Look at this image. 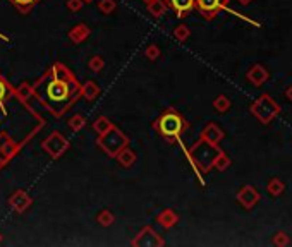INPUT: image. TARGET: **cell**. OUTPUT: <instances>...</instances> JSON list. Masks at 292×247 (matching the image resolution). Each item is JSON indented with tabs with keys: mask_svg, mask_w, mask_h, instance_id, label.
Listing matches in <instances>:
<instances>
[{
	"mask_svg": "<svg viewBox=\"0 0 292 247\" xmlns=\"http://www.w3.org/2000/svg\"><path fill=\"white\" fill-rule=\"evenodd\" d=\"M249 112L253 117H256L263 126H270V122L280 113L278 103L268 93H263L251 103Z\"/></svg>",
	"mask_w": 292,
	"mask_h": 247,
	"instance_id": "obj_1",
	"label": "cell"
},
{
	"mask_svg": "<svg viewBox=\"0 0 292 247\" xmlns=\"http://www.w3.org/2000/svg\"><path fill=\"white\" fill-rule=\"evenodd\" d=\"M157 129L160 131V134L163 137H169L170 139V137H177L186 129V122H184V118L179 113H176L174 110H169L157 122Z\"/></svg>",
	"mask_w": 292,
	"mask_h": 247,
	"instance_id": "obj_2",
	"label": "cell"
},
{
	"mask_svg": "<svg viewBox=\"0 0 292 247\" xmlns=\"http://www.w3.org/2000/svg\"><path fill=\"white\" fill-rule=\"evenodd\" d=\"M194 5L204 19H213L229 5V0H194Z\"/></svg>",
	"mask_w": 292,
	"mask_h": 247,
	"instance_id": "obj_3",
	"label": "cell"
},
{
	"mask_svg": "<svg viewBox=\"0 0 292 247\" xmlns=\"http://www.w3.org/2000/svg\"><path fill=\"white\" fill-rule=\"evenodd\" d=\"M260 198H261L260 192H258V189H254L253 185H244L236 196L237 202H239L244 209H253L254 206L260 202Z\"/></svg>",
	"mask_w": 292,
	"mask_h": 247,
	"instance_id": "obj_4",
	"label": "cell"
},
{
	"mask_svg": "<svg viewBox=\"0 0 292 247\" xmlns=\"http://www.w3.org/2000/svg\"><path fill=\"white\" fill-rule=\"evenodd\" d=\"M67 146H69V143H67V141L57 133H53L52 136L43 143V148H45L52 157H59V155H62V151L66 150Z\"/></svg>",
	"mask_w": 292,
	"mask_h": 247,
	"instance_id": "obj_5",
	"label": "cell"
},
{
	"mask_svg": "<svg viewBox=\"0 0 292 247\" xmlns=\"http://www.w3.org/2000/svg\"><path fill=\"white\" fill-rule=\"evenodd\" d=\"M268 76H270V72L267 70V67L261 66V64H256V66H253L247 70L246 77L253 86H263V83H267Z\"/></svg>",
	"mask_w": 292,
	"mask_h": 247,
	"instance_id": "obj_6",
	"label": "cell"
},
{
	"mask_svg": "<svg viewBox=\"0 0 292 247\" xmlns=\"http://www.w3.org/2000/svg\"><path fill=\"white\" fill-rule=\"evenodd\" d=\"M201 139H204L206 143L215 144V146H217V144L224 139V131L220 129L217 124L211 122V124H208V126L203 129V133H201Z\"/></svg>",
	"mask_w": 292,
	"mask_h": 247,
	"instance_id": "obj_7",
	"label": "cell"
},
{
	"mask_svg": "<svg viewBox=\"0 0 292 247\" xmlns=\"http://www.w3.org/2000/svg\"><path fill=\"white\" fill-rule=\"evenodd\" d=\"M46 93H48V96L52 98V100L55 101H62L67 98V94H69V88H67V84L64 83V81H53V83L48 84V88H46Z\"/></svg>",
	"mask_w": 292,
	"mask_h": 247,
	"instance_id": "obj_8",
	"label": "cell"
},
{
	"mask_svg": "<svg viewBox=\"0 0 292 247\" xmlns=\"http://www.w3.org/2000/svg\"><path fill=\"white\" fill-rule=\"evenodd\" d=\"M9 202H11V206L16 209V211L22 213L29 204H31V198H29L24 191H18V192H14V194H12V198L9 199Z\"/></svg>",
	"mask_w": 292,
	"mask_h": 247,
	"instance_id": "obj_9",
	"label": "cell"
},
{
	"mask_svg": "<svg viewBox=\"0 0 292 247\" xmlns=\"http://www.w3.org/2000/svg\"><path fill=\"white\" fill-rule=\"evenodd\" d=\"M169 5L177 12L179 18H186L187 12L193 11L194 0H169Z\"/></svg>",
	"mask_w": 292,
	"mask_h": 247,
	"instance_id": "obj_10",
	"label": "cell"
},
{
	"mask_svg": "<svg viewBox=\"0 0 292 247\" xmlns=\"http://www.w3.org/2000/svg\"><path fill=\"white\" fill-rule=\"evenodd\" d=\"M88 36H90V29H88V26H85V24H78L76 28H72L69 31V38L74 43H81L83 40H86Z\"/></svg>",
	"mask_w": 292,
	"mask_h": 247,
	"instance_id": "obj_11",
	"label": "cell"
},
{
	"mask_svg": "<svg viewBox=\"0 0 292 247\" xmlns=\"http://www.w3.org/2000/svg\"><path fill=\"white\" fill-rule=\"evenodd\" d=\"M267 191H268V194H270V196H273V198H278V196H280L282 192L285 191L284 180H280V179H277V177L270 179V182L267 184Z\"/></svg>",
	"mask_w": 292,
	"mask_h": 247,
	"instance_id": "obj_12",
	"label": "cell"
},
{
	"mask_svg": "<svg viewBox=\"0 0 292 247\" xmlns=\"http://www.w3.org/2000/svg\"><path fill=\"white\" fill-rule=\"evenodd\" d=\"M117 160H119V163L122 165V167H131V165L134 163V160H136V155H134V151L127 150V148L124 146L122 150L117 153Z\"/></svg>",
	"mask_w": 292,
	"mask_h": 247,
	"instance_id": "obj_13",
	"label": "cell"
},
{
	"mask_svg": "<svg viewBox=\"0 0 292 247\" xmlns=\"http://www.w3.org/2000/svg\"><path fill=\"white\" fill-rule=\"evenodd\" d=\"M165 11H167V5L163 0H150L148 2V12L153 18H160V16H163Z\"/></svg>",
	"mask_w": 292,
	"mask_h": 247,
	"instance_id": "obj_14",
	"label": "cell"
},
{
	"mask_svg": "<svg viewBox=\"0 0 292 247\" xmlns=\"http://www.w3.org/2000/svg\"><path fill=\"white\" fill-rule=\"evenodd\" d=\"M158 222H160V225H162V226L170 228V226H174L177 223V215L172 211V209H165V211L158 216Z\"/></svg>",
	"mask_w": 292,
	"mask_h": 247,
	"instance_id": "obj_15",
	"label": "cell"
},
{
	"mask_svg": "<svg viewBox=\"0 0 292 247\" xmlns=\"http://www.w3.org/2000/svg\"><path fill=\"white\" fill-rule=\"evenodd\" d=\"M230 107H232V103H230V100L225 96V94H220V96L215 98L213 108L218 112V113H225V112H229Z\"/></svg>",
	"mask_w": 292,
	"mask_h": 247,
	"instance_id": "obj_16",
	"label": "cell"
},
{
	"mask_svg": "<svg viewBox=\"0 0 292 247\" xmlns=\"http://www.w3.org/2000/svg\"><path fill=\"white\" fill-rule=\"evenodd\" d=\"M213 167L217 168V170H220V172L227 170V168L230 167V158L227 157L224 151H218L217 157H215V160H213Z\"/></svg>",
	"mask_w": 292,
	"mask_h": 247,
	"instance_id": "obj_17",
	"label": "cell"
},
{
	"mask_svg": "<svg viewBox=\"0 0 292 247\" xmlns=\"http://www.w3.org/2000/svg\"><path fill=\"white\" fill-rule=\"evenodd\" d=\"M83 94H85L86 100H95L96 96L100 94V88L96 83H93V81H88V83L85 84V88H83Z\"/></svg>",
	"mask_w": 292,
	"mask_h": 247,
	"instance_id": "obj_18",
	"label": "cell"
},
{
	"mask_svg": "<svg viewBox=\"0 0 292 247\" xmlns=\"http://www.w3.org/2000/svg\"><path fill=\"white\" fill-rule=\"evenodd\" d=\"M93 127H95L96 133L103 136V134H107L110 129H112V124H110L105 117H100V118H96V120H95V126H93Z\"/></svg>",
	"mask_w": 292,
	"mask_h": 247,
	"instance_id": "obj_19",
	"label": "cell"
},
{
	"mask_svg": "<svg viewBox=\"0 0 292 247\" xmlns=\"http://www.w3.org/2000/svg\"><path fill=\"white\" fill-rule=\"evenodd\" d=\"M273 246H278V247H282V246H289L291 244V237H289V233H285V232H278V233H275L273 235Z\"/></svg>",
	"mask_w": 292,
	"mask_h": 247,
	"instance_id": "obj_20",
	"label": "cell"
},
{
	"mask_svg": "<svg viewBox=\"0 0 292 247\" xmlns=\"http://www.w3.org/2000/svg\"><path fill=\"white\" fill-rule=\"evenodd\" d=\"M189 35H191L189 28H187V26H184V24L177 26V28L174 29V36H176L179 42H186V40L189 38Z\"/></svg>",
	"mask_w": 292,
	"mask_h": 247,
	"instance_id": "obj_21",
	"label": "cell"
},
{
	"mask_svg": "<svg viewBox=\"0 0 292 247\" xmlns=\"http://www.w3.org/2000/svg\"><path fill=\"white\" fill-rule=\"evenodd\" d=\"M96 220L100 222V225H103V226H109V225H112L113 223V215L110 211H107V209H103L102 213H100L98 216H96Z\"/></svg>",
	"mask_w": 292,
	"mask_h": 247,
	"instance_id": "obj_22",
	"label": "cell"
},
{
	"mask_svg": "<svg viewBox=\"0 0 292 247\" xmlns=\"http://www.w3.org/2000/svg\"><path fill=\"white\" fill-rule=\"evenodd\" d=\"M115 7H117L115 0H102V2L98 4V9L103 12V14H110L112 11H115Z\"/></svg>",
	"mask_w": 292,
	"mask_h": 247,
	"instance_id": "obj_23",
	"label": "cell"
},
{
	"mask_svg": "<svg viewBox=\"0 0 292 247\" xmlns=\"http://www.w3.org/2000/svg\"><path fill=\"white\" fill-rule=\"evenodd\" d=\"M88 66H90V69H91L93 72H100V70L103 69V66H105V62H103L102 57L95 55V57H91V60H90Z\"/></svg>",
	"mask_w": 292,
	"mask_h": 247,
	"instance_id": "obj_24",
	"label": "cell"
},
{
	"mask_svg": "<svg viewBox=\"0 0 292 247\" xmlns=\"http://www.w3.org/2000/svg\"><path fill=\"white\" fill-rule=\"evenodd\" d=\"M83 126H85V118L81 115H74L72 118H69V127L72 131H81Z\"/></svg>",
	"mask_w": 292,
	"mask_h": 247,
	"instance_id": "obj_25",
	"label": "cell"
},
{
	"mask_svg": "<svg viewBox=\"0 0 292 247\" xmlns=\"http://www.w3.org/2000/svg\"><path fill=\"white\" fill-rule=\"evenodd\" d=\"M144 53H146V57H148L150 60H157L160 57V48L157 45H150Z\"/></svg>",
	"mask_w": 292,
	"mask_h": 247,
	"instance_id": "obj_26",
	"label": "cell"
},
{
	"mask_svg": "<svg viewBox=\"0 0 292 247\" xmlns=\"http://www.w3.org/2000/svg\"><path fill=\"white\" fill-rule=\"evenodd\" d=\"M83 7V0H67V9L69 11H79Z\"/></svg>",
	"mask_w": 292,
	"mask_h": 247,
	"instance_id": "obj_27",
	"label": "cell"
},
{
	"mask_svg": "<svg viewBox=\"0 0 292 247\" xmlns=\"http://www.w3.org/2000/svg\"><path fill=\"white\" fill-rule=\"evenodd\" d=\"M14 4H18V5H31V4H35V0H12Z\"/></svg>",
	"mask_w": 292,
	"mask_h": 247,
	"instance_id": "obj_28",
	"label": "cell"
},
{
	"mask_svg": "<svg viewBox=\"0 0 292 247\" xmlns=\"http://www.w3.org/2000/svg\"><path fill=\"white\" fill-rule=\"evenodd\" d=\"M285 96H287V98H289V101H291V103H292V84L287 88V91H285Z\"/></svg>",
	"mask_w": 292,
	"mask_h": 247,
	"instance_id": "obj_29",
	"label": "cell"
},
{
	"mask_svg": "<svg viewBox=\"0 0 292 247\" xmlns=\"http://www.w3.org/2000/svg\"><path fill=\"white\" fill-rule=\"evenodd\" d=\"M4 96H5V86L2 83H0V101L4 100Z\"/></svg>",
	"mask_w": 292,
	"mask_h": 247,
	"instance_id": "obj_30",
	"label": "cell"
},
{
	"mask_svg": "<svg viewBox=\"0 0 292 247\" xmlns=\"http://www.w3.org/2000/svg\"><path fill=\"white\" fill-rule=\"evenodd\" d=\"M237 2H239L241 5H249L251 2H253V0H237Z\"/></svg>",
	"mask_w": 292,
	"mask_h": 247,
	"instance_id": "obj_31",
	"label": "cell"
},
{
	"mask_svg": "<svg viewBox=\"0 0 292 247\" xmlns=\"http://www.w3.org/2000/svg\"><path fill=\"white\" fill-rule=\"evenodd\" d=\"M83 2H91V0H83Z\"/></svg>",
	"mask_w": 292,
	"mask_h": 247,
	"instance_id": "obj_32",
	"label": "cell"
},
{
	"mask_svg": "<svg viewBox=\"0 0 292 247\" xmlns=\"http://www.w3.org/2000/svg\"><path fill=\"white\" fill-rule=\"evenodd\" d=\"M144 2H150V0H144Z\"/></svg>",
	"mask_w": 292,
	"mask_h": 247,
	"instance_id": "obj_33",
	"label": "cell"
}]
</instances>
